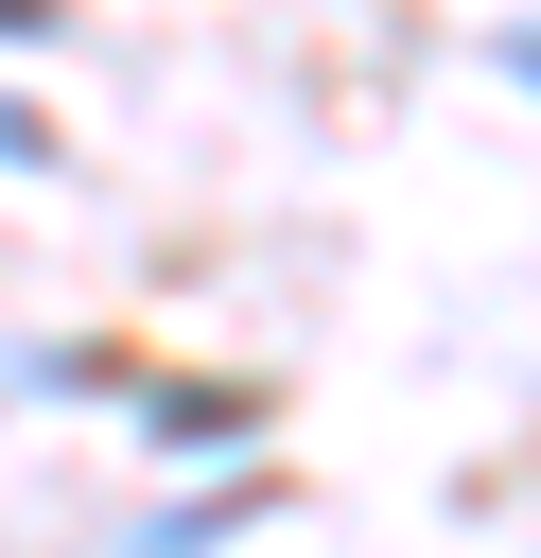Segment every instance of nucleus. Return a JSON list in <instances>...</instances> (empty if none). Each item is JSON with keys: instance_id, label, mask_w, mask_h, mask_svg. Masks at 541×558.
Segmentation results:
<instances>
[{"instance_id": "obj_3", "label": "nucleus", "mask_w": 541, "mask_h": 558, "mask_svg": "<svg viewBox=\"0 0 541 558\" xmlns=\"http://www.w3.org/2000/svg\"><path fill=\"white\" fill-rule=\"evenodd\" d=\"M35 157H52V140H35V122H17V105H0V174H35Z\"/></svg>"}, {"instance_id": "obj_4", "label": "nucleus", "mask_w": 541, "mask_h": 558, "mask_svg": "<svg viewBox=\"0 0 541 558\" xmlns=\"http://www.w3.org/2000/svg\"><path fill=\"white\" fill-rule=\"evenodd\" d=\"M506 70H524V87H541V35H506Z\"/></svg>"}, {"instance_id": "obj_2", "label": "nucleus", "mask_w": 541, "mask_h": 558, "mask_svg": "<svg viewBox=\"0 0 541 558\" xmlns=\"http://www.w3.org/2000/svg\"><path fill=\"white\" fill-rule=\"evenodd\" d=\"M227 523H244V488H209V506H175V523H157V541H140V558H209V541H227Z\"/></svg>"}, {"instance_id": "obj_1", "label": "nucleus", "mask_w": 541, "mask_h": 558, "mask_svg": "<svg viewBox=\"0 0 541 558\" xmlns=\"http://www.w3.org/2000/svg\"><path fill=\"white\" fill-rule=\"evenodd\" d=\"M140 418H157L175 453H227V436H244V401H227V384H140Z\"/></svg>"}]
</instances>
